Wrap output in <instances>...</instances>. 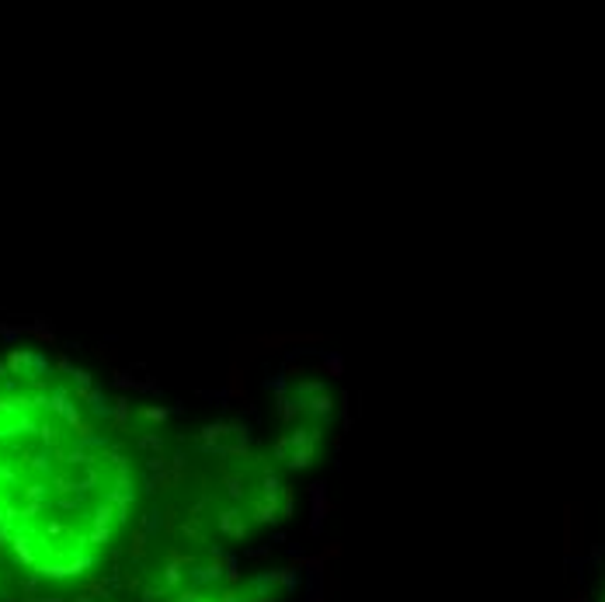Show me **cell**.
I'll return each instance as SVG.
<instances>
[{
  "mask_svg": "<svg viewBox=\"0 0 605 602\" xmlns=\"http://www.w3.org/2000/svg\"><path fill=\"white\" fill-rule=\"evenodd\" d=\"M136 463L101 397L35 352L0 362V554L45 581L105 561L136 509Z\"/></svg>",
  "mask_w": 605,
  "mask_h": 602,
  "instance_id": "1",
  "label": "cell"
},
{
  "mask_svg": "<svg viewBox=\"0 0 605 602\" xmlns=\"http://www.w3.org/2000/svg\"><path fill=\"white\" fill-rule=\"evenodd\" d=\"M599 602H605V592H602V599H599Z\"/></svg>",
  "mask_w": 605,
  "mask_h": 602,
  "instance_id": "2",
  "label": "cell"
}]
</instances>
